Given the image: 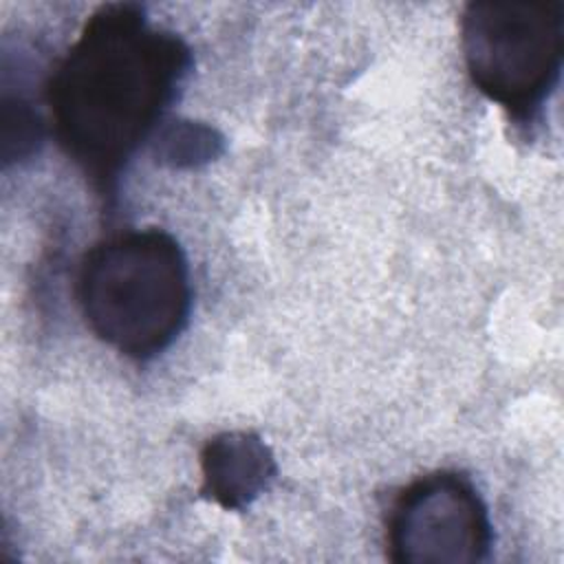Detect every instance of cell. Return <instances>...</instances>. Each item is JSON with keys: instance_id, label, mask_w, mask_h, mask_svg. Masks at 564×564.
Instances as JSON below:
<instances>
[{"instance_id": "6da1fadb", "label": "cell", "mask_w": 564, "mask_h": 564, "mask_svg": "<svg viewBox=\"0 0 564 564\" xmlns=\"http://www.w3.org/2000/svg\"><path fill=\"white\" fill-rule=\"evenodd\" d=\"M189 66L187 44L139 4H104L88 18L51 77L48 106L57 143L101 196H112Z\"/></svg>"}, {"instance_id": "7a4b0ae2", "label": "cell", "mask_w": 564, "mask_h": 564, "mask_svg": "<svg viewBox=\"0 0 564 564\" xmlns=\"http://www.w3.org/2000/svg\"><path fill=\"white\" fill-rule=\"evenodd\" d=\"M77 297L88 328L117 352L145 361L183 333L192 308L185 253L163 229L97 242L82 260Z\"/></svg>"}, {"instance_id": "3957f363", "label": "cell", "mask_w": 564, "mask_h": 564, "mask_svg": "<svg viewBox=\"0 0 564 564\" xmlns=\"http://www.w3.org/2000/svg\"><path fill=\"white\" fill-rule=\"evenodd\" d=\"M460 44L474 86L518 123H531L557 84L564 55L562 2H469Z\"/></svg>"}, {"instance_id": "277c9868", "label": "cell", "mask_w": 564, "mask_h": 564, "mask_svg": "<svg viewBox=\"0 0 564 564\" xmlns=\"http://www.w3.org/2000/svg\"><path fill=\"white\" fill-rule=\"evenodd\" d=\"M388 557L401 564H469L494 542L487 505L458 471H432L394 500L386 527Z\"/></svg>"}, {"instance_id": "5b68a950", "label": "cell", "mask_w": 564, "mask_h": 564, "mask_svg": "<svg viewBox=\"0 0 564 564\" xmlns=\"http://www.w3.org/2000/svg\"><path fill=\"white\" fill-rule=\"evenodd\" d=\"M203 496L223 509L249 507L273 482L278 467L267 443L253 432H223L200 454Z\"/></svg>"}, {"instance_id": "8992f818", "label": "cell", "mask_w": 564, "mask_h": 564, "mask_svg": "<svg viewBox=\"0 0 564 564\" xmlns=\"http://www.w3.org/2000/svg\"><path fill=\"white\" fill-rule=\"evenodd\" d=\"M223 152V137L198 121H170L156 137L154 154L172 167H196Z\"/></svg>"}, {"instance_id": "52a82bcc", "label": "cell", "mask_w": 564, "mask_h": 564, "mask_svg": "<svg viewBox=\"0 0 564 564\" xmlns=\"http://www.w3.org/2000/svg\"><path fill=\"white\" fill-rule=\"evenodd\" d=\"M42 141V121L22 97L2 101V156L4 161L29 156Z\"/></svg>"}]
</instances>
